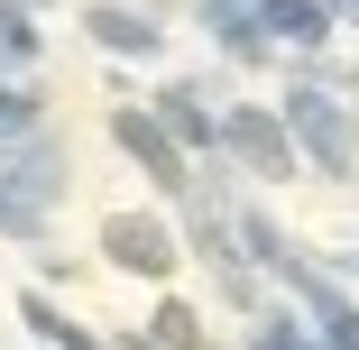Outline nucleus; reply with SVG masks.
I'll return each mask as SVG.
<instances>
[{"instance_id": "obj_1", "label": "nucleus", "mask_w": 359, "mask_h": 350, "mask_svg": "<svg viewBox=\"0 0 359 350\" xmlns=\"http://www.w3.org/2000/svg\"><path fill=\"white\" fill-rule=\"evenodd\" d=\"M285 138H295V157H313L332 184L359 175V120L332 93H285Z\"/></svg>"}, {"instance_id": "obj_2", "label": "nucleus", "mask_w": 359, "mask_h": 350, "mask_svg": "<svg viewBox=\"0 0 359 350\" xmlns=\"http://www.w3.org/2000/svg\"><path fill=\"white\" fill-rule=\"evenodd\" d=\"M102 258H111L120 276H148V286H166L175 258H184V240L166 231V213H111V222H102Z\"/></svg>"}, {"instance_id": "obj_3", "label": "nucleus", "mask_w": 359, "mask_h": 350, "mask_svg": "<svg viewBox=\"0 0 359 350\" xmlns=\"http://www.w3.org/2000/svg\"><path fill=\"white\" fill-rule=\"evenodd\" d=\"M222 148H240V166L267 175V184H285V175L304 166L295 138H285V120H258V111H231V120H222Z\"/></svg>"}, {"instance_id": "obj_4", "label": "nucleus", "mask_w": 359, "mask_h": 350, "mask_svg": "<svg viewBox=\"0 0 359 350\" xmlns=\"http://www.w3.org/2000/svg\"><path fill=\"white\" fill-rule=\"evenodd\" d=\"M0 184H10V194H28L37 213H55V203H65V148H55V138L0 148Z\"/></svg>"}, {"instance_id": "obj_5", "label": "nucleus", "mask_w": 359, "mask_h": 350, "mask_svg": "<svg viewBox=\"0 0 359 350\" xmlns=\"http://www.w3.org/2000/svg\"><path fill=\"white\" fill-rule=\"evenodd\" d=\"M19 323H28V341H46V350H111L102 332H83V314H65V304H46L37 286L19 295Z\"/></svg>"}, {"instance_id": "obj_6", "label": "nucleus", "mask_w": 359, "mask_h": 350, "mask_svg": "<svg viewBox=\"0 0 359 350\" xmlns=\"http://www.w3.org/2000/svg\"><path fill=\"white\" fill-rule=\"evenodd\" d=\"M249 350H323V332L304 314H285V304H258L249 314Z\"/></svg>"}, {"instance_id": "obj_7", "label": "nucleus", "mask_w": 359, "mask_h": 350, "mask_svg": "<svg viewBox=\"0 0 359 350\" xmlns=\"http://www.w3.org/2000/svg\"><path fill=\"white\" fill-rule=\"evenodd\" d=\"M157 120H166L175 138H194V148H212V138H222V129H212V111H203V93H194V83L157 93Z\"/></svg>"}, {"instance_id": "obj_8", "label": "nucleus", "mask_w": 359, "mask_h": 350, "mask_svg": "<svg viewBox=\"0 0 359 350\" xmlns=\"http://www.w3.org/2000/svg\"><path fill=\"white\" fill-rule=\"evenodd\" d=\"M148 341H157V350H212V341H203V314H194V304H175V295L148 314Z\"/></svg>"}, {"instance_id": "obj_9", "label": "nucleus", "mask_w": 359, "mask_h": 350, "mask_svg": "<svg viewBox=\"0 0 359 350\" xmlns=\"http://www.w3.org/2000/svg\"><path fill=\"white\" fill-rule=\"evenodd\" d=\"M93 37L120 46V55H157V28H148V19H129V10H93Z\"/></svg>"}, {"instance_id": "obj_10", "label": "nucleus", "mask_w": 359, "mask_h": 350, "mask_svg": "<svg viewBox=\"0 0 359 350\" xmlns=\"http://www.w3.org/2000/svg\"><path fill=\"white\" fill-rule=\"evenodd\" d=\"M267 19H276V37H295V46H313V37H332V19L313 10V0H267Z\"/></svg>"}, {"instance_id": "obj_11", "label": "nucleus", "mask_w": 359, "mask_h": 350, "mask_svg": "<svg viewBox=\"0 0 359 350\" xmlns=\"http://www.w3.org/2000/svg\"><path fill=\"white\" fill-rule=\"evenodd\" d=\"M0 240H46V213L28 194H10V184H0Z\"/></svg>"}, {"instance_id": "obj_12", "label": "nucleus", "mask_w": 359, "mask_h": 350, "mask_svg": "<svg viewBox=\"0 0 359 350\" xmlns=\"http://www.w3.org/2000/svg\"><path fill=\"white\" fill-rule=\"evenodd\" d=\"M28 120H37V102H28V93H10V83H0V138H19Z\"/></svg>"}, {"instance_id": "obj_13", "label": "nucleus", "mask_w": 359, "mask_h": 350, "mask_svg": "<svg viewBox=\"0 0 359 350\" xmlns=\"http://www.w3.org/2000/svg\"><path fill=\"white\" fill-rule=\"evenodd\" d=\"M341 267H350V276H359V249H350V258H341Z\"/></svg>"}]
</instances>
